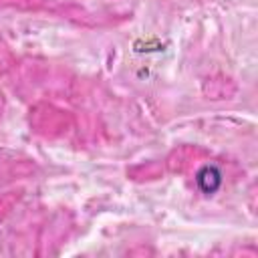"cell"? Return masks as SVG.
I'll list each match as a JSON object with an SVG mask.
<instances>
[{
  "label": "cell",
  "instance_id": "obj_1",
  "mask_svg": "<svg viewBox=\"0 0 258 258\" xmlns=\"http://www.w3.org/2000/svg\"><path fill=\"white\" fill-rule=\"evenodd\" d=\"M198 183L202 185L204 191H214L220 185V173L216 167H204L198 175Z\"/></svg>",
  "mask_w": 258,
  "mask_h": 258
}]
</instances>
